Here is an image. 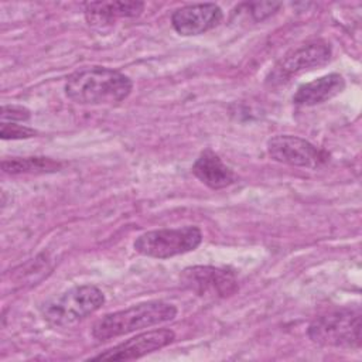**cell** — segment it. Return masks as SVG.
I'll use <instances>...</instances> for the list:
<instances>
[{
    "instance_id": "1",
    "label": "cell",
    "mask_w": 362,
    "mask_h": 362,
    "mask_svg": "<svg viewBox=\"0 0 362 362\" xmlns=\"http://www.w3.org/2000/svg\"><path fill=\"white\" fill-rule=\"evenodd\" d=\"M133 89L132 79L123 72L90 65L82 66L66 76L65 95L79 105H113L124 100Z\"/></svg>"
},
{
    "instance_id": "6",
    "label": "cell",
    "mask_w": 362,
    "mask_h": 362,
    "mask_svg": "<svg viewBox=\"0 0 362 362\" xmlns=\"http://www.w3.org/2000/svg\"><path fill=\"white\" fill-rule=\"evenodd\" d=\"M332 48L328 41L317 38L310 40L287 51L272 68L266 83L276 86L290 81L294 75L321 66L331 59Z\"/></svg>"
},
{
    "instance_id": "16",
    "label": "cell",
    "mask_w": 362,
    "mask_h": 362,
    "mask_svg": "<svg viewBox=\"0 0 362 362\" xmlns=\"http://www.w3.org/2000/svg\"><path fill=\"white\" fill-rule=\"evenodd\" d=\"M31 113L27 107L20 105H3L1 122H27Z\"/></svg>"
},
{
    "instance_id": "17",
    "label": "cell",
    "mask_w": 362,
    "mask_h": 362,
    "mask_svg": "<svg viewBox=\"0 0 362 362\" xmlns=\"http://www.w3.org/2000/svg\"><path fill=\"white\" fill-rule=\"evenodd\" d=\"M247 6V11L250 13V16L253 17L255 21H262L263 18L272 16L281 4L280 3H270V1H264V3H249L245 4Z\"/></svg>"
},
{
    "instance_id": "13",
    "label": "cell",
    "mask_w": 362,
    "mask_h": 362,
    "mask_svg": "<svg viewBox=\"0 0 362 362\" xmlns=\"http://www.w3.org/2000/svg\"><path fill=\"white\" fill-rule=\"evenodd\" d=\"M143 10V1H90L83 4L86 21L96 27L112 24L122 17H137Z\"/></svg>"
},
{
    "instance_id": "10",
    "label": "cell",
    "mask_w": 362,
    "mask_h": 362,
    "mask_svg": "<svg viewBox=\"0 0 362 362\" xmlns=\"http://www.w3.org/2000/svg\"><path fill=\"white\" fill-rule=\"evenodd\" d=\"M223 18L215 3H195L177 8L171 14V25L180 35H199L215 28Z\"/></svg>"
},
{
    "instance_id": "12",
    "label": "cell",
    "mask_w": 362,
    "mask_h": 362,
    "mask_svg": "<svg viewBox=\"0 0 362 362\" xmlns=\"http://www.w3.org/2000/svg\"><path fill=\"white\" fill-rule=\"evenodd\" d=\"M345 89V79L342 75L332 72L320 76L311 82L300 85L293 95V103L298 106H315L324 103Z\"/></svg>"
},
{
    "instance_id": "9",
    "label": "cell",
    "mask_w": 362,
    "mask_h": 362,
    "mask_svg": "<svg viewBox=\"0 0 362 362\" xmlns=\"http://www.w3.org/2000/svg\"><path fill=\"white\" fill-rule=\"evenodd\" d=\"M175 339L173 329L160 328L132 337L105 352L93 356V361H132L170 345Z\"/></svg>"
},
{
    "instance_id": "4",
    "label": "cell",
    "mask_w": 362,
    "mask_h": 362,
    "mask_svg": "<svg viewBox=\"0 0 362 362\" xmlns=\"http://www.w3.org/2000/svg\"><path fill=\"white\" fill-rule=\"evenodd\" d=\"M308 338L322 346L359 348L361 310L345 307L314 318L307 329Z\"/></svg>"
},
{
    "instance_id": "14",
    "label": "cell",
    "mask_w": 362,
    "mask_h": 362,
    "mask_svg": "<svg viewBox=\"0 0 362 362\" xmlns=\"http://www.w3.org/2000/svg\"><path fill=\"white\" fill-rule=\"evenodd\" d=\"M62 167V163L49 157H13L1 161V168L6 174H45L55 173Z\"/></svg>"
},
{
    "instance_id": "15",
    "label": "cell",
    "mask_w": 362,
    "mask_h": 362,
    "mask_svg": "<svg viewBox=\"0 0 362 362\" xmlns=\"http://www.w3.org/2000/svg\"><path fill=\"white\" fill-rule=\"evenodd\" d=\"M0 136L3 140H23L37 136V130L23 124H16L13 122H1Z\"/></svg>"
},
{
    "instance_id": "11",
    "label": "cell",
    "mask_w": 362,
    "mask_h": 362,
    "mask_svg": "<svg viewBox=\"0 0 362 362\" xmlns=\"http://www.w3.org/2000/svg\"><path fill=\"white\" fill-rule=\"evenodd\" d=\"M192 174L206 187L222 189L236 182L235 171L212 150H204L192 165Z\"/></svg>"
},
{
    "instance_id": "5",
    "label": "cell",
    "mask_w": 362,
    "mask_h": 362,
    "mask_svg": "<svg viewBox=\"0 0 362 362\" xmlns=\"http://www.w3.org/2000/svg\"><path fill=\"white\" fill-rule=\"evenodd\" d=\"M201 242V229L198 226L187 225L181 228L147 230L136 238L133 247L137 253L147 257L168 259L195 250Z\"/></svg>"
},
{
    "instance_id": "2",
    "label": "cell",
    "mask_w": 362,
    "mask_h": 362,
    "mask_svg": "<svg viewBox=\"0 0 362 362\" xmlns=\"http://www.w3.org/2000/svg\"><path fill=\"white\" fill-rule=\"evenodd\" d=\"M175 315L177 307L171 303L161 300L144 301L124 310L105 314L102 318L95 321L92 335L95 339L107 341L133 331L171 321Z\"/></svg>"
},
{
    "instance_id": "8",
    "label": "cell",
    "mask_w": 362,
    "mask_h": 362,
    "mask_svg": "<svg viewBox=\"0 0 362 362\" xmlns=\"http://www.w3.org/2000/svg\"><path fill=\"white\" fill-rule=\"evenodd\" d=\"M181 284L197 296L228 297L238 290L232 270L215 266H189L181 272Z\"/></svg>"
},
{
    "instance_id": "3",
    "label": "cell",
    "mask_w": 362,
    "mask_h": 362,
    "mask_svg": "<svg viewBox=\"0 0 362 362\" xmlns=\"http://www.w3.org/2000/svg\"><path fill=\"white\" fill-rule=\"evenodd\" d=\"M105 303V294L93 284L74 286L49 297L40 305L41 317L54 327L75 324L98 311Z\"/></svg>"
},
{
    "instance_id": "7",
    "label": "cell",
    "mask_w": 362,
    "mask_h": 362,
    "mask_svg": "<svg viewBox=\"0 0 362 362\" xmlns=\"http://www.w3.org/2000/svg\"><path fill=\"white\" fill-rule=\"evenodd\" d=\"M267 154L277 163L304 168H318L328 161L327 151L291 134H277L269 139Z\"/></svg>"
}]
</instances>
